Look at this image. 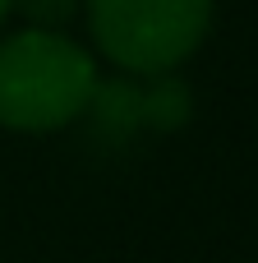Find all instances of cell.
Masks as SVG:
<instances>
[{"label": "cell", "instance_id": "cell-6", "mask_svg": "<svg viewBox=\"0 0 258 263\" xmlns=\"http://www.w3.org/2000/svg\"><path fill=\"white\" fill-rule=\"evenodd\" d=\"M9 18H14V0H0V28H5Z\"/></svg>", "mask_w": 258, "mask_h": 263}, {"label": "cell", "instance_id": "cell-1", "mask_svg": "<svg viewBox=\"0 0 258 263\" xmlns=\"http://www.w3.org/2000/svg\"><path fill=\"white\" fill-rule=\"evenodd\" d=\"M102 79V60L74 32L9 28L0 32V129L60 134L83 120Z\"/></svg>", "mask_w": 258, "mask_h": 263}, {"label": "cell", "instance_id": "cell-3", "mask_svg": "<svg viewBox=\"0 0 258 263\" xmlns=\"http://www.w3.org/2000/svg\"><path fill=\"white\" fill-rule=\"evenodd\" d=\"M83 125L106 148H129L143 129V79L134 74H102L97 92L83 111Z\"/></svg>", "mask_w": 258, "mask_h": 263}, {"label": "cell", "instance_id": "cell-4", "mask_svg": "<svg viewBox=\"0 0 258 263\" xmlns=\"http://www.w3.org/2000/svg\"><path fill=\"white\" fill-rule=\"evenodd\" d=\"M189 120H194V88L180 69L143 79V129L148 134H180Z\"/></svg>", "mask_w": 258, "mask_h": 263}, {"label": "cell", "instance_id": "cell-5", "mask_svg": "<svg viewBox=\"0 0 258 263\" xmlns=\"http://www.w3.org/2000/svg\"><path fill=\"white\" fill-rule=\"evenodd\" d=\"M83 14V0H14V18L23 28L69 32V23Z\"/></svg>", "mask_w": 258, "mask_h": 263}, {"label": "cell", "instance_id": "cell-2", "mask_svg": "<svg viewBox=\"0 0 258 263\" xmlns=\"http://www.w3.org/2000/svg\"><path fill=\"white\" fill-rule=\"evenodd\" d=\"M212 14L217 0H83L92 55L134 79L185 69L208 42Z\"/></svg>", "mask_w": 258, "mask_h": 263}]
</instances>
